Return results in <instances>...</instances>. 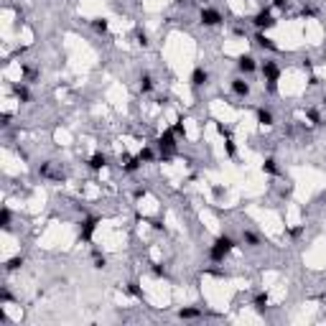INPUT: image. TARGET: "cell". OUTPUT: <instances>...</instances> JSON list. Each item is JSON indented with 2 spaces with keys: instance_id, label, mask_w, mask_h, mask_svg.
<instances>
[{
  "instance_id": "1",
  "label": "cell",
  "mask_w": 326,
  "mask_h": 326,
  "mask_svg": "<svg viewBox=\"0 0 326 326\" xmlns=\"http://www.w3.org/2000/svg\"><path fill=\"white\" fill-rule=\"evenodd\" d=\"M232 250H237V240H232L230 234H219V237L209 245V260L219 265V263L227 260V255Z\"/></svg>"
},
{
  "instance_id": "2",
  "label": "cell",
  "mask_w": 326,
  "mask_h": 326,
  "mask_svg": "<svg viewBox=\"0 0 326 326\" xmlns=\"http://www.w3.org/2000/svg\"><path fill=\"white\" fill-rule=\"evenodd\" d=\"M176 140H178V135L173 133V128L163 130L161 135H158V140H155V145H158V158H161L163 163H168V161L173 158V153H176Z\"/></svg>"
},
{
  "instance_id": "3",
  "label": "cell",
  "mask_w": 326,
  "mask_h": 326,
  "mask_svg": "<svg viewBox=\"0 0 326 326\" xmlns=\"http://www.w3.org/2000/svg\"><path fill=\"white\" fill-rule=\"evenodd\" d=\"M250 23L257 28V31H270L278 20H275V16H273V10L270 8H263V10H257V13L250 18Z\"/></svg>"
},
{
  "instance_id": "4",
  "label": "cell",
  "mask_w": 326,
  "mask_h": 326,
  "mask_svg": "<svg viewBox=\"0 0 326 326\" xmlns=\"http://www.w3.org/2000/svg\"><path fill=\"white\" fill-rule=\"evenodd\" d=\"M97 224H99V217H95V214H89L79 222V242H84V245L92 242L95 232H97Z\"/></svg>"
},
{
  "instance_id": "5",
  "label": "cell",
  "mask_w": 326,
  "mask_h": 326,
  "mask_svg": "<svg viewBox=\"0 0 326 326\" xmlns=\"http://www.w3.org/2000/svg\"><path fill=\"white\" fill-rule=\"evenodd\" d=\"M199 23L207 26V28H217L224 23V16L219 13L217 8H201L199 10Z\"/></svg>"
},
{
  "instance_id": "6",
  "label": "cell",
  "mask_w": 326,
  "mask_h": 326,
  "mask_svg": "<svg viewBox=\"0 0 326 326\" xmlns=\"http://www.w3.org/2000/svg\"><path fill=\"white\" fill-rule=\"evenodd\" d=\"M260 72H263V77H265V82H278L280 74H283V69H280L278 61H273V59H265V61L260 64Z\"/></svg>"
},
{
  "instance_id": "7",
  "label": "cell",
  "mask_w": 326,
  "mask_h": 326,
  "mask_svg": "<svg viewBox=\"0 0 326 326\" xmlns=\"http://www.w3.org/2000/svg\"><path fill=\"white\" fill-rule=\"evenodd\" d=\"M10 92H13V97L18 99L20 105H28L31 99H33V97H31V89H28V84H26V82H20V84H18V82H13V84H10Z\"/></svg>"
},
{
  "instance_id": "8",
  "label": "cell",
  "mask_w": 326,
  "mask_h": 326,
  "mask_svg": "<svg viewBox=\"0 0 326 326\" xmlns=\"http://www.w3.org/2000/svg\"><path fill=\"white\" fill-rule=\"evenodd\" d=\"M191 87L194 89H199V87H204L207 82H209V72L204 69V66H194V72H191Z\"/></svg>"
},
{
  "instance_id": "9",
  "label": "cell",
  "mask_w": 326,
  "mask_h": 326,
  "mask_svg": "<svg viewBox=\"0 0 326 326\" xmlns=\"http://www.w3.org/2000/svg\"><path fill=\"white\" fill-rule=\"evenodd\" d=\"M237 69H240L242 74H252V72L257 69V61H255V56H252V54H242L240 59H237Z\"/></svg>"
},
{
  "instance_id": "10",
  "label": "cell",
  "mask_w": 326,
  "mask_h": 326,
  "mask_svg": "<svg viewBox=\"0 0 326 326\" xmlns=\"http://www.w3.org/2000/svg\"><path fill=\"white\" fill-rule=\"evenodd\" d=\"M230 87H232V92L237 95V97H250V82H245L242 77H234V79L230 82Z\"/></svg>"
},
{
  "instance_id": "11",
  "label": "cell",
  "mask_w": 326,
  "mask_h": 326,
  "mask_svg": "<svg viewBox=\"0 0 326 326\" xmlns=\"http://www.w3.org/2000/svg\"><path fill=\"white\" fill-rule=\"evenodd\" d=\"M252 41H255V43H257V46H260V49H268V51H278V43H275L273 38H268V36H265V31H257L255 36H252Z\"/></svg>"
},
{
  "instance_id": "12",
  "label": "cell",
  "mask_w": 326,
  "mask_h": 326,
  "mask_svg": "<svg viewBox=\"0 0 326 326\" xmlns=\"http://www.w3.org/2000/svg\"><path fill=\"white\" fill-rule=\"evenodd\" d=\"M87 166L92 168V171H102V168L107 166V155H105L102 151H97V153H92V155H89Z\"/></svg>"
},
{
  "instance_id": "13",
  "label": "cell",
  "mask_w": 326,
  "mask_h": 326,
  "mask_svg": "<svg viewBox=\"0 0 326 326\" xmlns=\"http://www.w3.org/2000/svg\"><path fill=\"white\" fill-rule=\"evenodd\" d=\"M122 171H125V173H138L140 171V166H143V161L138 158V155H135V158H130V155H122Z\"/></svg>"
},
{
  "instance_id": "14",
  "label": "cell",
  "mask_w": 326,
  "mask_h": 326,
  "mask_svg": "<svg viewBox=\"0 0 326 326\" xmlns=\"http://www.w3.org/2000/svg\"><path fill=\"white\" fill-rule=\"evenodd\" d=\"M153 87H155L153 77H151L148 72L140 74V79H138V89H140V95H151V92H153Z\"/></svg>"
},
{
  "instance_id": "15",
  "label": "cell",
  "mask_w": 326,
  "mask_h": 326,
  "mask_svg": "<svg viewBox=\"0 0 326 326\" xmlns=\"http://www.w3.org/2000/svg\"><path fill=\"white\" fill-rule=\"evenodd\" d=\"M257 122L265 125V128H270V125H275V115L270 110H265V107H257Z\"/></svg>"
},
{
  "instance_id": "16",
  "label": "cell",
  "mask_w": 326,
  "mask_h": 326,
  "mask_svg": "<svg viewBox=\"0 0 326 326\" xmlns=\"http://www.w3.org/2000/svg\"><path fill=\"white\" fill-rule=\"evenodd\" d=\"M178 319H184V321L201 319V308H196V306H184L181 311H178Z\"/></svg>"
},
{
  "instance_id": "17",
  "label": "cell",
  "mask_w": 326,
  "mask_h": 326,
  "mask_svg": "<svg viewBox=\"0 0 326 326\" xmlns=\"http://www.w3.org/2000/svg\"><path fill=\"white\" fill-rule=\"evenodd\" d=\"M263 173H268V176H280V168H278V161L273 158V155H268V158L263 161Z\"/></svg>"
},
{
  "instance_id": "18",
  "label": "cell",
  "mask_w": 326,
  "mask_h": 326,
  "mask_svg": "<svg viewBox=\"0 0 326 326\" xmlns=\"http://www.w3.org/2000/svg\"><path fill=\"white\" fill-rule=\"evenodd\" d=\"M268 303H270L268 293H257V296L252 298V308H255L257 313H265V311H268Z\"/></svg>"
},
{
  "instance_id": "19",
  "label": "cell",
  "mask_w": 326,
  "mask_h": 326,
  "mask_svg": "<svg viewBox=\"0 0 326 326\" xmlns=\"http://www.w3.org/2000/svg\"><path fill=\"white\" fill-rule=\"evenodd\" d=\"M20 72H23V79H26L28 84L38 82V77H41V72H38V69H33V66H28V64H20Z\"/></svg>"
},
{
  "instance_id": "20",
  "label": "cell",
  "mask_w": 326,
  "mask_h": 326,
  "mask_svg": "<svg viewBox=\"0 0 326 326\" xmlns=\"http://www.w3.org/2000/svg\"><path fill=\"white\" fill-rule=\"evenodd\" d=\"M23 255H16V257H8L5 260V273H16V270H20L23 268Z\"/></svg>"
},
{
  "instance_id": "21",
  "label": "cell",
  "mask_w": 326,
  "mask_h": 326,
  "mask_svg": "<svg viewBox=\"0 0 326 326\" xmlns=\"http://www.w3.org/2000/svg\"><path fill=\"white\" fill-rule=\"evenodd\" d=\"M89 23H92V28L99 33V36H105V33L110 31V20H107V18H92Z\"/></svg>"
},
{
  "instance_id": "22",
  "label": "cell",
  "mask_w": 326,
  "mask_h": 326,
  "mask_svg": "<svg viewBox=\"0 0 326 326\" xmlns=\"http://www.w3.org/2000/svg\"><path fill=\"white\" fill-rule=\"evenodd\" d=\"M125 290H128V293H130L133 298H138V301H143V298H145V296H143V288H140L138 280H130V283L125 286Z\"/></svg>"
},
{
  "instance_id": "23",
  "label": "cell",
  "mask_w": 326,
  "mask_h": 326,
  "mask_svg": "<svg viewBox=\"0 0 326 326\" xmlns=\"http://www.w3.org/2000/svg\"><path fill=\"white\" fill-rule=\"evenodd\" d=\"M306 117H308V122H311L313 128L324 125V120H321V112H319L316 107H308V110H306Z\"/></svg>"
},
{
  "instance_id": "24",
  "label": "cell",
  "mask_w": 326,
  "mask_h": 326,
  "mask_svg": "<svg viewBox=\"0 0 326 326\" xmlns=\"http://www.w3.org/2000/svg\"><path fill=\"white\" fill-rule=\"evenodd\" d=\"M138 158H140L143 163H153V161H155V151L151 148V145H145V148L138 153Z\"/></svg>"
},
{
  "instance_id": "25",
  "label": "cell",
  "mask_w": 326,
  "mask_h": 326,
  "mask_svg": "<svg viewBox=\"0 0 326 326\" xmlns=\"http://www.w3.org/2000/svg\"><path fill=\"white\" fill-rule=\"evenodd\" d=\"M242 242H245L247 247H257V245H260V237H257L255 232L247 230V232H242Z\"/></svg>"
},
{
  "instance_id": "26",
  "label": "cell",
  "mask_w": 326,
  "mask_h": 326,
  "mask_svg": "<svg viewBox=\"0 0 326 326\" xmlns=\"http://www.w3.org/2000/svg\"><path fill=\"white\" fill-rule=\"evenodd\" d=\"M10 219H13L10 209H8V207H3V209H0V227H3V230H10Z\"/></svg>"
},
{
  "instance_id": "27",
  "label": "cell",
  "mask_w": 326,
  "mask_h": 326,
  "mask_svg": "<svg viewBox=\"0 0 326 326\" xmlns=\"http://www.w3.org/2000/svg\"><path fill=\"white\" fill-rule=\"evenodd\" d=\"M92 257H95V268H97V270H102V268H107V257H105L102 252H99L97 247L92 250Z\"/></svg>"
},
{
  "instance_id": "28",
  "label": "cell",
  "mask_w": 326,
  "mask_h": 326,
  "mask_svg": "<svg viewBox=\"0 0 326 326\" xmlns=\"http://www.w3.org/2000/svg\"><path fill=\"white\" fill-rule=\"evenodd\" d=\"M224 151H227V158H234V155H237V145H234L232 135L224 138Z\"/></svg>"
},
{
  "instance_id": "29",
  "label": "cell",
  "mask_w": 326,
  "mask_h": 326,
  "mask_svg": "<svg viewBox=\"0 0 326 326\" xmlns=\"http://www.w3.org/2000/svg\"><path fill=\"white\" fill-rule=\"evenodd\" d=\"M303 230H306V224H298V227H288V230H286V234H288L290 240H298L301 234H303Z\"/></svg>"
},
{
  "instance_id": "30",
  "label": "cell",
  "mask_w": 326,
  "mask_h": 326,
  "mask_svg": "<svg viewBox=\"0 0 326 326\" xmlns=\"http://www.w3.org/2000/svg\"><path fill=\"white\" fill-rule=\"evenodd\" d=\"M151 270H153V275H155V278H168V270H166V268H163L161 263H153V265H151Z\"/></svg>"
},
{
  "instance_id": "31",
  "label": "cell",
  "mask_w": 326,
  "mask_h": 326,
  "mask_svg": "<svg viewBox=\"0 0 326 326\" xmlns=\"http://www.w3.org/2000/svg\"><path fill=\"white\" fill-rule=\"evenodd\" d=\"M135 38H138V46H143V49H148V33L145 31H135Z\"/></svg>"
},
{
  "instance_id": "32",
  "label": "cell",
  "mask_w": 326,
  "mask_h": 326,
  "mask_svg": "<svg viewBox=\"0 0 326 326\" xmlns=\"http://www.w3.org/2000/svg\"><path fill=\"white\" fill-rule=\"evenodd\" d=\"M171 128H173V133H176L178 138H186V125H184V120H178L176 125H171Z\"/></svg>"
},
{
  "instance_id": "33",
  "label": "cell",
  "mask_w": 326,
  "mask_h": 326,
  "mask_svg": "<svg viewBox=\"0 0 326 326\" xmlns=\"http://www.w3.org/2000/svg\"><path fill=\"white\" fill-rule=\"evenodd\" d=\"M8 301H13V296H10L8 288H3V290H0V303H8Z\"/></svg>"
},
{
  "instance_id": "34",
  "label": "cell",
  "mask_w": 326,
  "mask_h": 326,
  "mask_svg": "<svg viewBox=\"0 0 326 326\" xmlns=\"http://www.w3.org/2000/svg\"><path fill=\"white\" fill-rule=\"evenodd\" d=\"M38 173H41V176H49V173H51V163H49V161L41 163V166H38Z\"/></svg>"
},
{
  "instance_id": "35",
  "label": "cell",
  "mask_w": 326,
  "mask_h": 326,
  "mask_svg": "<svg viewBox=\"0 0 326 326\" xmlns=\"http://www.w3.org/2000/svg\"><path fill=\"white\" fill-rule=\"evenodd\" d=\"M265 89H268V95H275L278 92V82H265Z\"/></svg>"
},
{
  "instance_id": "36",
  "label": "cell",
  "mask_w": 326,
  "mask_h": 326,
  "mask_svg": "<svg viewBox=\"0 0 326 326\" xmlns=\"http://www.w3.org/2000/svg\"><path fill=\"white\" fill-rule=\"evenodd\" d=\"M313 16H316V10H313V8H303L301 10V18H313Z\"/></svg>"
},
{
  "instance_id": "37",
  "label": "cell",
  "mask_w": 326,
  "mask_h": 326,
  "mask_svg": "<svg viewBox=\"0 0 326 326\" xmlns=\"http://www.w3.org/2000/svg\"><path fill=\"white\" fill-rule=\"evenodd\" d=\"M0 125H3V128L10 125V112H3V115H0Z\"/></svg>"
},
{
  "instance_id": "38",
  "label": "cell",
  "mask_w": 326,
  "mask_h": 326,
  "mask_svg": "<svg viewBox=\"0 0 326 326\" xmlns=\"http://www.w3.org/2000/svg\"><path fill=\"white\" fill-rule=\"evenodd\" d=\"M273 8H278V10H286V8H288V0H273Z\"/></svg>"
},
{
  "instance_id": "39",
  "label": "cell",
  "mask_w": 326,
  "mask_h": 326,
  "mask_svg": "<svg viewBox=\"0 0 326 326\" xmlns=\"http://www.w3.org/2000/svg\"><path fill=\"white\" fill-rule=\"evenodd\" d=\"M148 222H151V227H153V230H158V232H161V230H166L161 219H148Z\"/></svg>"
},
{
  "instance_id": "40",
  "label": "cell",
  "mask_w": 326,
  "mask_h": 326,
  "mask_svg": "<svg viewBox=\"0 0 326 326\" xmlns=\"http://www.w3.org/2000/svg\"><path fill=\"white\" fill-rule=\"evenodd\" d=\"M308 84H311V87H319V84H321V79H319L316 74H311V77H308Z\"/></svg>"
},
{
  "instance_id": "41",
  "label": "cell",
  "mask_w": 326,
  "mask_h": 326,
  "mask_svg": "<svg viewBox=\"0 0 326 326\" xmlns=\"http://www.w3.org/2000/svg\"><path fill=\"white\" fill-rule=\"evenodd\" d=\"M217 130H219V135H224V138H230V135H232L230 128H224V125H217Z\"/></svg>"
},
{
  "instance_id": "42",
  "label": "cell",
  "mask_w": 326,
  "mask_h": 326,
  "mask_svg": "<svg viewBox=\"0 0 326 326\" xmlns=\"http://www.w3.org/2000/svg\"><path fill=\"white\" fill-rule=\"evenodd\" d=\"M303 69H308V72L313 69V61L308 59V56H306V59H303Z\"/></svg>"
},
{
  "instance_id": "43",
  "label": "cell",
  "mask_w": 326,
  "mask_h": 326,
  "mask_svg": "<svg viewBox=\"0 0 326 326\" xmlns=\"http://www.w3.org/2000/svg\"><path fill=\"white\" fill-rule=\"evenodd\" d=\"M133 196H135V199H143V196H145V189H135V191H133Z\"/></svg>"
},
{
  "instance_id": "44",
  "label": "cell",
  "mask_w": 326,
  "mask_h": 326,
  "mask_svg": "<svg viewBox=\"0 0 326 326\" xmlns=\"http://www.w3.org/2000/svg\"><path fill=\"white\" fill-rule=\"evenodd\" d=\"M321 105H324V107H326V95H324V97H321Z\"/></svg>"
},
{
  "instance_id": "45",
  "label": "cell",
  "mask_w": 326,
  "mask_h": 326,
  "mask_svg": "<svg viewBox=\"0 0 326 326\" xmlns=\"http://www.w3.org/2000/svg\"><path fill=\"white\" fill-rule=\"evenodd\" d=\"M199 3H209V0H199Z\"/></svg>"
}]
</instances>
